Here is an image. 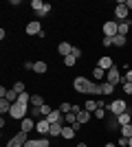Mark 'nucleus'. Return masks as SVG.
<instances>
[{"mask_svg": "<svg viewBox=\"0 0 132 147\" xmlns=\"http://www.w3.org/2000/svg\"><path fill=\"white\" fill-rule=\"evenodd\" d=\"M73 88H75L77 92H82V94H93L95 84H93L90 79H86V77H75V81H73Z\"/></svg>", "mask_w": 132, "mask_h": 147, "instance_id": "nucleus-1", "label": "nucleus"}, {"mask_svg": "<svg viewBox=\"0 0 132 147\" xmlns=\"http://www.w3.org/2000/svg\"><path fill=\"white\" fill-rule=\"evenodd\" d=\"M106 110L110 112V114H114V117H119V114H123V112H128V105L123 99H114L110 105H106Z\"/></svg>", "mask_w": 132, "mask_h": 147, "instance_id": "nucleus-2", "label": "nucleus"}, {"mask_svg": "<svg viewBox=\"0 0 132 147\" xmlns=\"http://www.w3.org/2000/svg\"><path fill=\"white\" fill-rule=\"evenodd\" d=\"M13 119H26L29 114V105H22V103H11V110H9Z\"/></svg>", "mask_w": 132, "mask_h": 147, "instance_id": "nucleus-3", "label": "nucleus"}, {"mask_svg": "<svg viewBox=\"0 0 132 147\" xmlns=\"http://www.w3.org/2000/svg\"><path fill=\"white\" fill-rule=\"evenodd\" d=\"M104 35H106V37H114V35H119V22H114V20L106 22V24H104Z\"/></svg>", "mask_w": 132, "mask_h": 147, "instance_id": "nucleus-4", "label": "nucleus"}, {"mask_svg": "<svg viewBox=\"0 0 132 147\" xmlns=\"http://www.w3.org/2000/svg\"><path fill=\"white\" fill-rule=\"evenodd\" d=\"M26 141H29V138H26V132H18V134L13 136L11 141L7 143V147H24Z\"/></svg>", "mask_w": 132, "mask_h": 147, "instance_id": "nucleus-5", "label": "nucleus"}, {"mask_svg": "<svg viewBox=\"0 0 132 147\" xmlns=\"http://www.w3.org/2000/svg\"><path fill=\"white\" fill-rule=\"evenodd\" d=\"M106 81H108V84H112V86H117V84L121 81V75H119V68H117V66H112L106 73Z\"/></svg>", "mask_w": 132, "mask_h": 147, "instance_id": "nucleus-6", "label": "nucleus"}, {"mask_svg": "<svg viewBox=\"0 0 132 147\" xmlns=\"http://www.w3.org/2000/svg\"><path fill=\"white\" fill-rule=\"evenodd\" d=\"M128 11H130V9H128L126 5H117L114 7V18L119 20V22H123V20H128Z\"/></svg>", "mask_w": 132, "mask_h": 147, "instance_id": "nucleus-7", "label": "nucleus"}, {"mask_svg": "<svg viewBox=\"0 0 132 147\" xmlns=\"http://www.w3.org/2000/svg\"><path fill=\"white\" fill-rule=\"evenodd\" d=\"M26 33H29V35H40V33H42L40 20H33V22H29V24H26Z\"/></svg>", "mask_w": 132, "mask_h": 147, "instance_id": "nucleus-8", "label": "nucleus"}, {"mask_svg": "<svg viewBox=\"0 0 132 147\" xmlns=\"http://www.w3.org/2000/svg\"><path fill=\"white\" fill-rule=\"evenodd\" d=\"M35 129H38L40 134H49V132H51V123H49V119H40V121L35 123Z\"/></svg>", "mask_w": 132, "mask_h": 147, "instance_id": "nucleus-9", "label": "nucleus"}, {"mask_svg": "<svg viewBox=\"0 0 132 147\" xmlns=\"http://www.w3.org/2000/svg\"><path fill=\"white\" fill-rule=\"evenodd\" d=\"M114 64H112V59H110V57H99V61H97V68H101V70H110V68H112Z\"/></svg>", "mask_w": 132, "mask_h": 147, "instance_id": "nucleus-10", "label": "nucleus"}, {"mask_svg": "<svg viewBox=\"0 0 132 147\" xmlns=\"http://www.w3.org/2000/svg\"><path fill=\"white\" fill-rule=\"evenodd\" d=\"M57 51H60V55H62V57H68L70 51H73V44H70V42H60Z\"/></svg>", "mask_w": 132, "mask_h": 147, "instance_id": "nucleus-11", "label": "nucleus"}, {"mask_svg": "<svg viewBox=\"0 0 132 147\" xmlns=\"http://www.w3.org/2000/svg\"><path fill=\"white\" fill-rule=\"evenodd\" d=\"M31 129H35V123H33L31 117L22 119V132H31Z\"/></svg>", "mask_w": 132, "mask_h": 147, "instance_id": "nucleus-12", "label": "nucleus"}, {"mask_svg": "<svg viewBox=\"0 0 132 147\" xmlns=\"http://www.w3.org/2000/svg\"><path fill=\"white\" fill-rule=\"evenodd\" d=\"M108 129H110V132H112V129H121V123L114 114H110V119H108Z\"/></svg>", "mask_w": 132, "mask_h": 147, "instance_id": "nucleus-13", "label": "nucleus"}, {"mask_svg": "<svg viewBox=\"0 0 132 147\" xmlns=\"http://www.w3.org/2000/svg\"><path fill=\"white\" fill-rule=\"evenodd\" d=\"M130 26H132V20H123V22H119V35H128Z\"/></svg>", "mask_w": 132, "mask_h": 147, "instance_id": "nucleus-14", "label": "nucleus"}, {"mask_svg": "<svg viewBox=\"0 0 132 147\" xmlns=\"http://www.w3.org/2000/svg\"><path fill=\"white\" fill-rule=\"evenodd\" d=\"M62 129H64V123H53L51 125V136H62Z\"/></svg>", "mask_w": 132, "mask_h": 147, "instance_id": "nucleus-15", "label": "nucleus"}, {"mask_svg": "<svg viewBox=\"0 0 132 147\" xmlns=\"http://www.w3.org/2000/svg\"><path fill=\"white\" fill-rule=\"evenodd\" d=\"M33 70H35L38 75H44L46 70H49V66H46V61H35V64H33Z\"/></svg>", "mask_w": 132, "mask_h": 147, "instance_id": "nucleus-16", "label": "nucleus"}, {"mask_svg": "<svg viewBox=\"0 0 132 147\" xmlns=\"http://www.w3.org/2000/svg\"><path fill=\"white\" fill-rule=\"evenodd\" d=\"M75 132H77V129L73 127V125H66V127L62 129V138H66V141H68V138H73V136H75Z\"/></svg>", "mask_w": 132, "mask_h": 147, "instance_id": "nucleus-17", "label": "nucleus"}, {"mask_svg": "<svg viewBox=\"0 0 132 147\" xmlns=\"http://www.w3.org/2000/svg\"><path fill=\"white\" fill-rule=\"evenodd\" d=\"M117 119H119L121 127H123V125H130V123H132V114H130V112H123V114H119Z\"/></svg>", "mask_w": 132, "mask_h": 147, "instance_id": "nucleus-18", "label": "nucleus"}, {"mask_svg": "<svg viewBox=\"0 0 132 147\" xmlns=\"http://www.w3.org/2000/svg\"><path fill=\"white\" fill-rule=\"evenodd\" d=\"M31 105H33V108H42V105H44L42 94H31Z\"/></svg>", "mask_w": 132, "mask_h": 147, "instance_id": "nucleus-19", "label": "nucleus"}, {"mask_svg": "<svg viewBox=\"0 0 132 147\" xmlns=\"http://www.w3.org/2000/svg\"><path fill=\"white\" fill-rule=\"evenodd\" d=\"M88 121H90V112H88V110H82L79 114H77V123H82V125H84V123H88Z\"/></svg>", "mask_w": 132, "mask_h": 147, "instance_id": "nucleus-20", "label": "nucleus"}, {"mask_svg": "<svg viewBox=\"0 0 132 147\" xmlns=\"http://www.w3.org/2000/svg\"><path fill=\"white\" fill-rule=\"evenodd\" d=\"M18 97H20V94L13 90V88H11V90H7V94H5V99L9 101V103H16V101H18Z\"/></svg>", "mask_w": 132, "mask_h": 147, "instance_id": "nucleus-21", "label": "nucleus"}, {"mask_svg": "<svg viewBox=\"0 0 132 147\" xmlns=\"http://www.w3.org/2000/svg\"><path fill=\"white\" fill-rule=\"evenodd\" d=\"M97 108H99V103H97V101H93V99H88L86 105H84V110H88V112H95Z\"/></svg>", "mask_w": 132, "mask_h": 147, "instance_id": "nucleus-22", "label": "nucleus"}, {"mask_svg": "<svg viewBox=\"0 0 132 147\" xmlns=\"http://www.w3.org/2000/svg\"><path fill=\"white\" fill-rule=\"evenodd\" d=\"M101 94H112V90H114V86H112V84H108V81H106V84H101Z\"/></svg>", "mask_w": 132, "mask_h": 147, "instance_id": "nucleus-23", "label": "nucleus"}, {"mask_svg": "<svg viewBox=\"0 0 132 147\" xmlns=\"http://www.w3.org/2000/svg\"><path fill=\"white\" fill-rule=\"evenodd\" d=\"M64 121L68 123V125H75L77 123V114L75 112H68V114H64Z\"/></svg>", "mask_w": 132, "mask_h": 147, "instance_id": "nucleus-24", "label": "nucleus"}, {"mask_svg": "<svg viewBox=\"0 0 132 147\" xmlns=\"http://www.w3.org/2000/svg\"><path fill=\"white\" fill-rule=\"evenodd\" d=\"M121 136H123V138H132V123L121 127Z\"/></svg>", "mask_w": 132, "mask_h": 147, "instance_id": "nucleus-25", "label": "nucleus"}, {"mask_svg": "<svg viewBox=\"0 0 132 147\" xmlns=\"http://www.w3.org/2000/svg\"><path fill=\"white\" fill-rule=\"evenodd\" d=\"M126 44V35H114L112 37V46H123Z\"/></svg>", "mask_w": 132, "mask_h": 147, "instance_id": "nucleus-26", "label": "nucleus"}, {"mask_svg": "<svg viewBox=\"0 0 132 147\" xmlns=\"http://www.w3.org/2000/svg\"><path fill=\"white\" fill-rule=\"evenodd\" d=\"M9 110H11V103H9L7 99H2V101H0V112L5 114V112H9Z\"/></svg>", "mask_w": 132, "mask_h": 147, "instance_id": "nucleus-27", "label": "nucleus"}, {"mask_svg": "<svg viewBox=\"0 0 132 147\" xmlns=\"http://www.w3.org/2000/svg\"><path fill=\"white\" fill-rule=\"evenodd\" d=\"M42 7H44V2H42V0H33V2H31V9H33L35 13H38V11H42Z\"/></svg>", "mask_w": 132, "mask_h": 147, "instance_id": "nucleus-28", "label": "nucleus"}, {"mask_svg": "<svg viewBox=\"0 0 132 147\" xmlns=\"http://www.w3.org/2000/svg\"><path fill=\"white\" fill-rule=\"evenodd\" d=\"M60 112H62V114H68V112H73V105H70V103H66V101H64V103L60 105Z\"/></svg>", "mask_w": 132, "mask_h": 147, "instance_id": "nucleus-29", "label": "nucleus"}, {"mask_svg": "<svg viewBox=\"0 0 132 147\" xmlns=\"http://www.w3.org/2000/svg\"><path fill=\"white\" fill-rule=\"evenodd\" d=\"M49 11H51V5H49V2H44L42 11H38V18H44V16H49Z\"/></svg>", "mask_w": 132, "mask_h": 147, "instance_id": "nucleus-30", "label": "nucleus"}, {"mask_svg": "<svg viewBox=\"0 0 132 147\" xmlns=\"http://www.w3.org/2000/svg\"><path fill=\"white\" fill-rule=\"evenodd\" d=\"M51 112H53V110H51V105H46V103H44L42 108H40V114H42V119H46V117L51 114Z\"/></svg>", "mask_w": 132, "mask_h": 147, "instance_id": "nucleus-31", "label": "nucleus"}, {"mask_svg": "<svg viewBox=\"0 0 132 147\" xmlns=\"http://www.w3.org/2000/svg\"><path fill=\"white\" fill-rule=\"evenodd\" d=\"M93 75H95V79H106V70H101V68H95Z\"/></svg>", "mask_w": 132, "mask_h": 147, "instance_id": "nucleus-32", "label": "nucleus"}, {"mask_svg": "<svg viewBox=\"0 0 132 147\" xmlns=\"http://www.w3.org/2000/svg\"><path fill=\"white\" fill-rule=\"evenodd\" d=\"M13 90L18 92V94H22V92H24V84H22V81H16V84H13Z\"/></svg>", "mask_w": 132, "mask_h": 147, "instance_id": "nucleus-33", "label": "nucleus"}, {"mask_svg": "<svg viewBox=\"0 0 132 147\" xmlns=\"http://www.w3.org/2000/svg\"><path fill=\"white\" fill-rule=\"evenodd\" d=\"M29 114H31V117H38V119H42V114H40V108H29Z\"/></svg>", "mask_w": 132, "mask_h": 147, "instance_id": "nucleus-34", "label": "nucleus"}, {"mask_svg": "<svg viewBox=\"0 0 132 147\" xmlns=\"http://www.w3.org/2000/svg\"><path fill=\"white\" fill-rule=\"evenodd\" d=\"M95 117H97V119H104V117H106V108H97V110H95Z\"/></svg>", "mask_w": 132, "mask_h": 147, "instance_id": "nucleus-35", "label": "nucleus"}, {"mask_svg": "<svg viewBox=\"0 0 132 147\" xmlns=\"http://www.w3.org/2000/svg\"><path fill=\"white\" fill-rule=\"evenodd\" d=\"M75 57H73V55H68V57H64V64H66V66H75Z\"/></svg>", "mask_w": 132, "mask_h": 147, "instance_id": "nucleus-36", "label": "nucleus"}, {"mask_svg": "<svg viewBox=\"0 0 132 147\" xmlns=\"http://www.w3.org/2000/svg\"><path fill=\"white\" fill-rule=\"evenodd\" d=\"M70 55H73V57H75V59H77V57L82 55V51L77 49V46H73V51H70Z\"/></svg>", "mask_w": 132, "mask_h": 147, "instance_id": "nucleus-37", "label": "nucleus"}, {"mask_svg": "<svg viewBox=\"0 0 132 147\" xmlns=\"http://www.w3.org/2000/svg\"><path fill=\"white\" fill-rule=\"evenodd\" d=\"M24 147H40V141H26Z\"/></svg>", "mask_w": 132, "mask_h": 147, "instance_id": "nucleus-38", "label": "nucleus"}, {"mask_svg": "<svg viewBox=\"0 0 132 147\" xmlns=\"http://www.w3.org/2000/svg\"><path fill=\"white\" fill-rule=\"evenodd\" d=\"M123 92H126V94H132V84H123Z\"/></svg>", "mask_w": 132, "mask_h": 147, "instance_id": "nucleus-39", "label": "nucleus"}, {"mask_svg": "<svg viewBox=\"0 0 132 147\" xmlns=\"http://www.w3.org/2000/svg\"><path fill=\"white\" fill-rule=\"evenodd\" d=\"M101 44H104V46H112V37H104V42H101Z\"/></svg>", "mask_w": 132, "mask_h": 147, "instance_id": "nucleus-40", "label": "nucleus"}, {"mask_svg": "<svg viewBox=\"0 0 132 147\" xmlns=\"http://www.w3.org/2000/svg\"><path fill=\"white\" fill-rule=\"evenodd\" d=\"M40 141V147H49V138H38Z\"/></svg>", "mask_w": 132, "mask_h": 147, "instance_id": "nucleus-41", "label": "nucleus"}, {"mask_svg": "<svg viewBox=\"0 0 132 147\" xmlns=\"http://www.w3.org/2000/svg\"><path fill=\"white\" fill-rule=\"evenodd\" d=\"M24 68L26 70H33V61H24Z\"/></svg>", "mask_w": 132, "mask_h": 147, "instance_id": "nucleus-42", "label": "nucleus"}, {"mask_svg": "<svg viewBox=\"0 0 132 147\" xmlns=\"http://www.w3.org/2000/svg\"><path fill=\"white\" fill-rule=\"evenodd\" d=\"M126 7H128V9H132V0H128V2H126Z\"/></svg>", "mask_w": 132, "mask_h": 147, "instance_id": "nucleus-43", "label": "nucleus"}, {"mask_svg": "<svg viewBox=\"0 0 132 147\" xmlns=\"http://www.w3.org/2000/svg\"><path fill=\"white\" fill-rule=\"evenodd\" d=\"M77 147H88V145H86V143H79V145H77Z\"/></svg>", "mask_w": 132, "mask_h": 147, "instance_id": "nucleus-44", "label": "nucleus"}, {"mask_svg": "<svg viewBox=\"0 0 132 147\" xmlns=\"http://www.w3.org/2000/svg\"><path fill=\"white\" fill-rule=\"evenodd\" d=\"M128 147H132V138H128Z\"/></svg>", "mask_w": 132, "mask_h": 147, "instance_id": "nucleus-45", "label": "nucleus"}, {"mask_svg": "<svg viewBox=\"0 0 132 147\" xmlns=\"http://www.w3.org/2000/svg\"><path fill=\"white\" fill-rule=\"evenodd\" d=\"M104 147H117V145H112V143H108V145H104Z\"/></svg>", "mask_w": 132, "mask_h": 147, "instance_id": "nucleus-46", "label": "nucleus"}, {"mask_svg": "<svg viewBox=\"0 0 132 147\" xmlns=\"http://www.w3.org/2000/svg\"><path fill=\"white\" fill-rule=\"evenodd\" d=\"M130 114H132V112H130Z\"/></svg>", "mask_w": 132, "mask_h": 147, "instance_id": "nucleus-47", "label": "nucleus"}]
</instances>
